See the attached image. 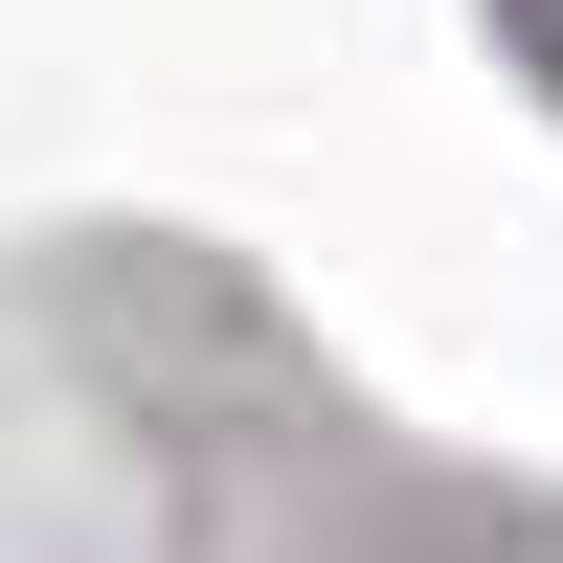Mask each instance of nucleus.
Returning a JSON list of instances; mask_svg holds the SVG:
<instances>
[]
</instances>
